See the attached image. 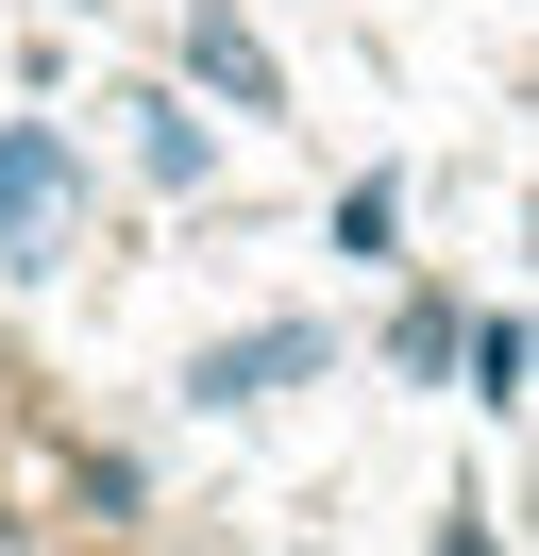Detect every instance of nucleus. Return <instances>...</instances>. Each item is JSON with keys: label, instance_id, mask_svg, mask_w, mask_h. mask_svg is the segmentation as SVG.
<instances>
[{"label": "nucleus", "instance_id": "1", "mask_svg": "<svg viewBox=\"0 0 539 556\" xmlns=\"http://www.w3.org/2000/svg\"><path fill=\"white\" fill-rule=\"evenodd\" d=\"M85 219V169H67L51 118H0V270H51V237Z\"/></svg>", "mask_w": 539, "mask_h": 556}, {"label": "nucleus", "instance_id": "2", "mask_svg": "<svg viewBox=\"0 0 539 556\" xmlns=\"http://www.w3.org/2000/svg\"><path fill=\"white\" fill-rule=\"evenodd\" d=\"M321 371V320H253V338H202L186 354V405H270V388Z\"/></svg>", "mask_w": 539, "mask_h": 556}, {"label": "nucleus", "instance_id": "3", "mask_svg": "<svg viewBox=\"0 0 539 556\" xmlns=\"http://www.w3.org/2000/svg\"><path fill=\"white\" fill-rule=\"evenodd\" d=\"M186 68L220 85L236 118H270V102H287V68H270V35H253V17H236V0H186Z\"/></svg>", "mask_w": 539, "mask_h": 556}, {"label": "nucleus", "instance_id": "4", "mask_svg": "<svg viewBox=\"0 0 539 556\" xmlns=\"http://www.w3.org/2000/svg\"><path fill=\"white\" fill-rule=\"evenodd\" d=\"M337 253H404V169H371V186H337Z\"/></svg>", "mask_w": 539, "mask_h": 556}, {"label": "nucleus", "instance_id": "5", "mask_svg": "<svg viewBox=\"0 0 539 556\" xmlns=\"http://www.w3.org/2000/svg\"><path fill=\"white\" fill-rule=\"evenodd\" d=\"M388 371H455V304H438V287H404V320H388Z\"/></svg>", "mask_w": 539, "mask_h": 556}, {"label": "nucleus", "instance_id": "6", "mask_svg": "<svg viewBox=\"0 0 539 556\" xmlns=\"http://www.w3.org/2000/svg\"><path fill=\"white\" fill-rule=\"evenodd\" d=\"M135 152H152V186H202V169H220V136H202L186 102H152V136H135Z\"/></svg>", "mask_w": 539, "mask_h": 556}, {"label": "nucleus", "instance_id": "7", "mask_svg": "<svg viewBox=\"0 0 539 556\" xmlns=\"http://www.w3.org/2000/svg\"><path fill=\"white\" fill-rule=\"evenodd\" d=\"M455 354H472V405H523V320H472Z\"/></svg>", "mask_w": 539, "mask_h": 556}, {"label": "nucleus", "instance_id": "8", "mask_svg": "<svg viewBox=\"0 0 539 556\" xmlns=\"http://www.w3.org/2000/svg\"><path fill=\"white\" fill-rule=\"evenodd\" d=\"M438 556H505V540H489V522H472V506H455V522H438Z\"/></svg>", "mask_w": 539, "mask_h": 556}]
</instances>
